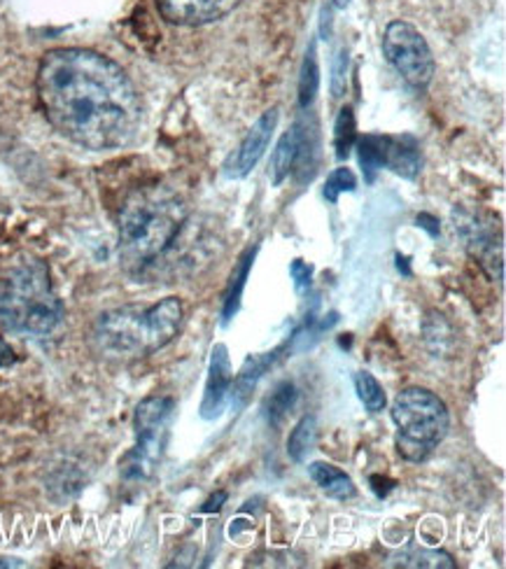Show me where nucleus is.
Masks as SVG:
<instances>
[{"label":"nucleus","instance_id":"obj_7","mask_svg":"<svg viewBox=\"0 0 506 569\" xmlns=\"http://www.w3.org/2000/svg\"><path fill=\"white\" fill-rule=\"evenodd\" d=\"M383 52L397 73L414 89H425L434 78V57L423 33L408 21L388 23Z\"/></svg>","mask_w":506,"mask_h":569},{"label":"nucleus","instance_id":"obj_1","mask_svg":"<svg viewBox=\"0 0 506 569\" xmlns=\"http://www.w3.org/2000/svg\"><path fill=\"white\" fill-rule=\"evenodd\" d=\"M38 101L66 140L106 152L125 148L142 124V103L127 70L85 47H61L40 61Z\"/></svg>","mask_w":506,"mask_h":569},{"label":"nucleus","instance_id":"obj_28","mask_svg":"<svg viewBox=\"0 0 506 569\" xmlns=\"http://www.w3.org/2000/svg\"><path fill=\"white\" fill-rule=\"evenodd\" d=\"M17 362V355L12 350V346L0 337V367H12Z\"/></svg>","mask_w":506,"mask_h":569},{"label":"nucleus","instance_id":"obj_22","mask_svg":"<svg viewBox=\"0 0 506 569\" xmlns=\"http://www.w3.org/2000/svg\"><path fill=\"white\" fill-rule=\"evenodd\" d=\"M318 84H320V76H318L316 42H310L304 66H301V78H299V106L301 108H308L312 103V99H316Z\"/></svg>","mask_w":506,"mask_h":569},{"label":"nucleus","instance_id":"obj_16","mask_svg":"<svg viewBox=\"0 0 506 569\" xmlns=\"http://www.w3.org/2000/svg\"><path fill=\"white\" fill-rule=\"evenodd\" d=\"M255 254H257V248H250L244 257L238 259V264L231 273V280H229V288H227V295H225V308H222V322L229 325L231 318L238 313L240 308V297H244V290H246V282H248V273H250V267L255 262Z\"/></svg>","mask_w":506,"mask_h":569},{"label":"nucleus","instance_id":"obj_3","mask_svg":"<svg viewBox=\"0 0 506 569\" xmlns=\"http://www.w3.org/2000/svg\"><path fill=\"white\" fill-rule=\"evenodd\" d=\"M182 325V303L166 297L152 306H119L93 322L91 341L115 360H138L171 343Z\"/></svg>","mask_w":506,"mask_h":569},{"label":"nucleus","instance_id":"obj_27","mask_svg":"<svg viewBox=\"0 0 506 569\" xmlns=\"http://www.w3.org/2000/svg\"><path fill=\"white\" fill-rule=\"evenodd\" d=\"M289 273L295 278V288L297 292H306L310 288V267L301 259H295L292 267H289Z\"/></svg>","mask_w":506,"mask_h":569},{"label":"nucleus","instance_id":"obj_10","mask_svg":"<svg viewBox=\"0 0 506 569\" xmlns=\"http://www.w3.org/2000/svg\"><path fill=\"white\" fill-rule=\"evenodd\" d=\"M231 381H234V373H231L229 350L225 343H217L210 355L208 381H206V392H204V401H201V416L206 420L220 418V413L225 411Z\"/></svg>","mask_w":506,"mask_h":569},{"label":"nucleus","instance_id":"obj_21","mask_svg":"<svg viewBox=\"0 0 506 569\" xmlns=\"http://www.w3.org/2000/svg\"><path fill=\"white\" fill-rule=\"evenodd\" d=\"M355 112L353 108H341L339 117H336V124H334V150H336V159L344 161L348 159L353 146H355Z\"/></svg>","mask_w":506,"mask_h":569},{"label":"nucleus","instance_id":"obj_4","mask_svg":"<svg viewBox=\"0 0 506 569\" xmlns=\"http://www.w3.org/2000/svg\"><path fill=\"white\" fill-rule=\"evenodd\" d=\"M61 320L63 303L42 259H23L0 280V325L6 329L23 337H47Z\"/></svg>","mask_w":506,"mask_h":569},{"label":"nucleus","instance_id":"obj_29","mask_svg":"<svg viewBox=\"0 0 506 569\" xmlns=\"http://www.w3.org/2000/svg\"><path fill=\"white\" fill-rule=\"evenodd\" d=\"M225 502H227V492H217V495H212V497H210V500H208V505L204 507V511H206V513H212V511H220Z\"/></svg>","mask_w":506,"mask_h":569},{"label":"nucleus","instance_id":"obj_5","mask_svg":"<svg viewBox=\"0 0 506 569\" xmlns=\"http://www.w3.org/2000/svg\"><path fill=\"white\" fill-rule=\"evenodd\" d=\"M393 420L397 425L399 453L411 462L427 460L450 427L444 399L425 388L401 390L393 401Z\"/></svg>","mask_w":506,"mask_h":569},{"label":"nucleus","instance_id":"obj_8","mask_svg":"<svg viewBox=\"0 0 506 569\" xmlns=\"http://www.w3.org/2000/svg\"><path fill=\"white\" fill-rule=\"evenodd\" d=\"M278 117H280V110L271 108V110L264 112L259 120L252 124V129L248 131L244 142H240L238 150L225 163V176L227 178L240 180L255 169L259 159L264 157V152H267V148H269L271 136L278 127Z\"/></svg>","mask_w":506,"mask_h":569},{"label":"nucleus","instance_id":"obj_19","mask_svg":"<svg viewBox=\"0 0 506 569\" xmlns=\"http://www.w3.org/2000/svg\"><path fill=\"white\" fill-rule=\"evenodd\" d=\"M357 154L367 182L376 180V173L385 166V136L367 133L357 142Z\"/></svg>","mask_w":506,"mask_h":569},{"label":"nucleus","instance_id":"obj_12","mask_svg":"<svg viewBox=\"0 0 506 569\" xmlns=\"http://www.w3.org/2000/svg\"><path fill=\"white\" fill-rule=\"evenodd\" d=\"M308 473H310V479L316 481V486L327 497H334V500L346 502V500H353L355 492H357L348 473L341 471L339 467L329 465V462H310Z\"/></svg>","mask_w":506,"mask_h":569},{"label":"nucleus","instance_id":"obj_17","mask_svg":"<svg viewBox=\"0 0 506 569\" xmlns=\"http://www.w3.org/2000/svg\"><path fill=\"white\" fill-rule=\"evenodd\" d=\"M425 343L434 352V358H450L455 348V331L437 311H431L425 320Z\"/></svg>","mask_w":506,"mask_h":569},{"label":"nucleus","instance_id":"obj_26","mask_svg":"<svg viewBox=\"0 0 506 569\" xmlns=\"http://www.w3.org/2000/svg\"><path fill=\"white\" fill-rule=\"evenodd\" d=\"M348 89V52L341 50L331 63V97L341 99Z\"/></svg>","mask_w":506,"mask_h":569},{"label":"nucleus","instance_id":"obj_6","mask_svg":"<svg viewBox=\"0 0 506 569\" xmlns=\"http://www.w3.org/2000/svg\"><path fill=\"white\" fill-rule=\"evenodd\" d=\"M173 409V399L168 397H148L138 405L133 416L136 446L129 450V456L122 462V477L127 481L152 479V473L157 471L166 453Z\"/></svg>","mask_w":506,"mask_h":569},{"label":"nucleus","instance_id":"obj_30","mask_svg":"<svg viewBox=\"0 0 506 569\" xmlns=\"http://www.w3.org/2000/svg\"><path fill=\"white\" fill-rule=\"evenodd\" d=\"M0 567H23V562L17 558H0Z\"/></svg>","mask_w":506,"mask_h":569},{"label":"nucleus","instance_id":"obj_9","mask_svg":"<svg viewBox=\"0 0 506 569\" xmlns=\"http://www.w3.org/2000/svg\"><path fill=\"white\" fill-rule=\"evenodd\" d=\"M244 0H157L159 14L173 27H206L234 12Z\"/></svg>","mask_w":506,"mask_h":569},{"label":"nucleus","instance_id":"obj_23","mask_svg":"<svg viewBox=\"0 0 506 569\" xmlns=\"http://www.w3.org/2000/svg\"><path fill=\"white\" fill-rule=\"evenodd\" d=\"M355 390L361 405L367 407V411L378 413L388 405V397H385L383 386L376 381V378L369 371H359L355 373Z\"/></svg>","mask_w":506,"mask_h":569},{"label":"nucleus","instance_id":"obj_2","mask_svg":"<svg viewBox=\"0 0 506 569\" xmlns=\"http://www.w3.org/2000/svg\"><path fill=\"white\" fill-rule=\"evenodd\" d=\"M189 210L168 184L138 187L125 199L117 216L119 259L133 278H155L171 262L182 239Z\"/></svg>","mask_w":506,"mask_h":569},{"label":"nucleus","instance_id":"obj_14","mask_svg":"<svg viewBox=\"0 0 506 569\" xmlns=\"http://www.w3.org/2000/svg\"><path fill=\"white\" fill-rule=\"evenodd\" d=\"M271 362H274V355H264V358H250L246 362V367L240 369L236 381H231L234 390H229L234 409H240V407L248 405V399H250L255 386L259 383V378L264 376V371H267V367Z\"/></svg>","mask_w":506,"mask_h":569},{"label":"nucleus","instance_id":"obj_11","mask_svg":"<svg viewBox=\"0 0 506 569\" xmlns=\"http://www.w3.org/2000/svg\"><path fill=\"white\" fill-rule=\"evenodd\" d=\"M385 166L406 180H416L423 166L418 142L411 136H385Z\"/></svg>","mask_w":506,"mask_h":569},{"label":"nucleus","instance_id":"obj_25","mask_svg":"<svg viewBox=\"0 0 506 569\" xmlns=\"http://www.w3.org/2000/svg\"><path fill=\"white\" fill-rule=\"evenodd\" d=\"M357 189V178L350 169H336L329 178H327V184H325V199L329 203H336L339 201L341 194L346 192H355Z\"/></svg>","mask_w":506,"mask_h":569},{"label":"nucleus","instance_id":"obj_15","mask_svg":"<svg viewBox=\"0 0 506 569\" xmlns=\"http://www.w3.org/2000/svg\"><path fill=\"white\" fill-rule=\"evenodd\" d=\"M467 246L472 248L474 257H478V262L484 264L493 276H495V269L502 276V248L495 246V239L488 229H484L480 224H469Z\"/></svg>","mask_w":506,"mask_h":569},{"label":"nucleus","instance_id":"obj_13","mask_svg":"<svg viewBox=\"0 0 506 569\" xmlns=\"http://www.w3.org/2000/svg\"><path fill=\"white\" fill-rule=\"evenodd\" d=\"M299 148H301V120L278 140V146L271 154V182L276 187L282 184L289 178V173H295Z\"/></svg>","mask_w":506,"mask_h":569},{"label":"nucleus","instance_id":"obj_20","mask_svg":"<svg viewBox=\"0 0 506 569\" xmlns=\"http://www.w3.org/2000/svg\"><path fill=\"white\" fill-rule=\"evenodd\" d=\"M316 439H318L316 418L304 416L287 439V456L295 462H304L306 456L312 450V446H316Z\"/></svg>","mask_w":506,"mask_h":569},{"label":"nucleus","instance_id":"obj_24","mask_svg":"<svg viewBox=\"0 0 506 569\" xmlns=\"http://www.w3.org/2000/svg\"><path fill=\"white\" fill-rule=\"evenodd\" d=\"M295 401H297V390H295V386L289 383V381L280 383V386L274 390V395H271V399H269V405H267L269 422H271V425H280L282 418L287 416V411H292Z\"/></svg>","mask_w":506,"mask_h":569},{"label":"nucleus","instance_id":"obj_31","mask_svg":"<svg viewBox=\"0 0 506 569\" xmlns=\"http://www.w3.org/2000/svg\"><path fill=\"white\" fill-rule=\"evenodd\" d=\"M331 3H334V8L344 10V8H348V6H350V0H331Z\"/></svg>","mask_w":506,"mask_h":569},{"label":"nucleus","instance_id":"obj_18","mask_svg":"<svg viewBox=\"0 0 506 569\" xmlns=\"http://www.w3.org/2000/svg\"><path fill=\"white\" fill-rule=\"evenodd\" d=\"M390 567H408V569H453L455 562L448 553L444 551H429V549H418V547H408L399 553H395L388 562Z\"/></svg>","mask_w":506,"mask_h":569}]
</instances>
